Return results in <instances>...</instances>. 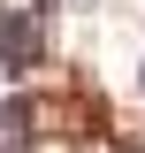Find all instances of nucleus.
<instances>
[{
    "label": "nucleus",
    "instance_id": "1",
    "mask_svg": "<svg viewBox=\"0 0 145 153\" xmlns=\"http://www.w3.org/2000/svg\"><path fill=\"white\" fill-rule=\"evenodd\" d=\"M0 61H8V76H23V69L38 61V8L0 16Z\"/></svg>",
    "mask_w": 145,
    "mask_h": 153
},
{
    "label": "nucleus",
    "instance_id": "2",
    "mask_svg": "<svg viewBox=\"0 0 145 153\" xmlns=\"http://www.w3.org/2000/svg\"><path fill=\"white\" fill-rule=\"evenodd\" d=\"M0 153H38V107L31 100H0Z\"/></svg>",
    "mask_w": 145,
    "mask_h": 153
}]
</instances>
